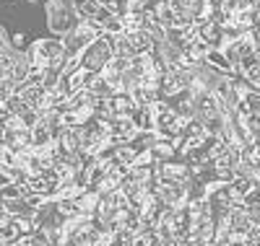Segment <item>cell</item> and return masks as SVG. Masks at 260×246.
<instances>
[{"instance_id":"6da1fadb","label":"cell","mask_w":260,"mask_h":246,"mask_svg":"<svg viewBox=\"0 0 260 246\" xmlns=\"http://www.w3.org/2000/svg\"><path fill=\"white\" fill-rule=\"evenodd\" d=\"M65 52V44L60 39H39L34 47L29 50V60H31V68L37 70H47L50 62L55 57H60Z\"/></svg>"},{"instance_id":"7a4b0ae2","label":"cell","mask_w":260,"mask_h":246,"mask_svg":"<svg viewBox=\"0 0 260 246\" xmlns=\"http://www.w3.org/2000/svg\"><path fill=\"white\" fill-rule=\"evenodd\" d=\"M16 57L13 55H0V80H13Z\"/></svg>"},{"instance_id":"3957f363","label":"cell","mask_w":260,"mask_h":246,"mask_svg":"<svg viewBox=\"0 0 260 246\" xmlns=\"http://www.w3.org/2000/svg\"><path fill=\"white\" fill-rule=\"evenodd\" d=\"M13 42H16V47H24V34H16Z\"/></svg>"}]
</instances>
